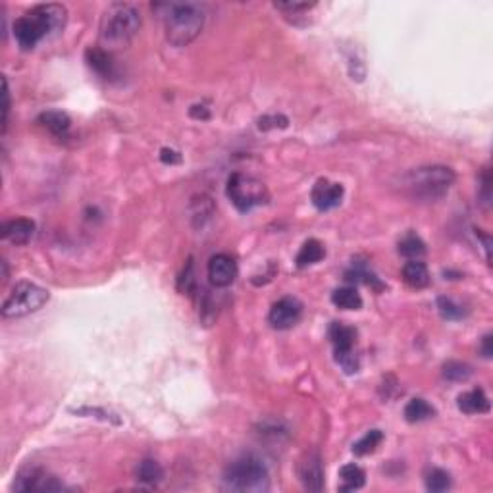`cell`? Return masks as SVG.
<instances>
[{
	"label": "cell",
	"instance_id": "4dcf8cb0",
	"mask_svg": "<svg viewBox=\"0 0 493 493\" xmlns=\"http://www.w3.org/2000/svg\"><path fill=\"white\" fill-rule=\"evenodd\" d=\"M274 6L281 10V12H293V14H297V12H308L316 4L315 2H287V4H274Z\"/></svg>",
	"mask_w": 493,
	"mask_h": 493
},
{
	"label": "cell",
	"instance_id": "277c9868",
	"mask_svg": "<svg viewBox=\"0 0 493 493\" xmlns=\"http://www.w3.org/2000/svg\"><path fill=\"white\" fill-rule=\"evenodd\" d=\"M455 183V172L447 166H424L408 172L403 179V189L410 199L434 202L444 199Z\"/></svg>",
	"mask_w": 493,
	"mask_h": 493
},
{
	"label": "cell",
	"instance_id": "4fadbf2b",
	"mask_svg": "<svg viewBox=\"0 0 493 493\" xmlns=\"http://www.w3.org/2000/svg\"><path fill=\"white\" fill-rule=\"evenodd\" d=\"M343 193L345 191L341 183H334L329 179H318L315 187H312L310 199H312V205L318 210H331V208L341 205Z\"/></svg>",
	"mask_w": 493,
	"mask_h": 493
},
{
	"label": "cell",
	"instance_id": "d6986e66",
	"mask_svg": "<svg viewBox=\"0 0 493 493\" xmlns=\"http://www.w3.org/2000/svg\"><path fill=\"white\" fill-rule=\"evenodd\" d=\"M135 478L145 486H157L158 482H162L164 478V468L154 458H145L137 465Z\"/></svg>",
	"mask_w": 493,
	"mask_h": 493
},
{
	"label": "cell",
	"instance_id": "44dd1931",
	"mask_svg": "<svg viewBox=\"0 0 493 493\" xmlns=\"http://www.w3.org/2000/svg\"><path fill=\"white\" fill-rule=\"evenodd\" d=\"M326 255L324 250V245L318 241V239H308L300 247L299 255H297V266L299 268H307V266H312L316 262H320L322 258Z\"/></svg>",
	"mask_w": 493,
	"mask_h": 493
},
{
	"label": "cell",
	"instance_id": "6da1fadb",
	"mask_svg": "<svg viewBox=\"0 0 493 493\" xmlns=\"http://www.w3.org/2000/svg\"><path fill=\"white\" fill-rule=\"evenodd\" d=\"M68 10L62 4H39L14 22V37L23 50H33L43 39L58 35L66 25Z\"/></svg>",
	"mask_w": 493,
	"mask_h": 493
},
{
	"label": "cell",
	"instance_id": "4316f807",
	"mask_svg": "<svg viewBox=\"0 0 493 493\" xmlns=\"http://www.w3.org/2000/svg\"><path fill=\"white\" fill-rule=\"evenodd\" d=\"M472 376V368L466 363L449 360L444 365V378L449 382H466Z\"/></svg>",
	"mask_w": 493,
	"mask_h": 493
},
{
	"label": "cell",
	"instance_id": "2e32d148",
	"mask_svg": "<svg viewBox=\"0 0 493 493\" xmlns=\"http://www.w3.org/2000/svg\"><path fill=\"white\" fill-rule=\"evenodd\" d=\"M457 405L465 415H484L489 410V399L484 394V389H472L458 395Z\"/></svg>",
	"mask_w": 493,
	"mask_h": 493
},
{
	"label": "cell",
	"instance_id": "836d02e7",
	"mask_svg": "<svg viewBox=\"0 0 493 493\" xmlns=\"http://www.w3.org/2000/svg\"><path fill=\"white\" fill-rule=\"evenodd\" d=\"M8 112H10V91H8V81L4 79V108H2V131L4 133L8 128Z\"/></svg>",
	"mask_w": 493,
	"mask_h": 493
},
{
	"label": "cell",
	"instance_id": "d590c367",
	"mask_svg": "<svg viewBox=\"0 0 493 493\" xmlns=\"http://www.w3.org/2000/svg\"><path fill=\"white\" fill-rule=\"evenodd\" d=\"M191 116H193V118H202V120H208V118H210V114H208V110L205 106L191 108Z\"/></svg>",
	"mask_w": 493,
	"mask_h": 493
},
{
	"label": "cell",
	"instance_id": "9c48e42d",
	"mask_svg": "<svg viewBox=\"0 0 493 493\" xmlns=\"http://www.w3.org/2000/svg\"><path fill=\"white\" fill-rule=\"evenodd\" d=\"M300 316H303V305L299 300L295 297H281L272 305L268 322L272 328L289 329L300 320Z\"/></svg>",
	"mask_w": 493,
	"mask_h": 493
},
{
	"label": "cell",
	"instance_id": "7c38bea8",
	"mask_svg": "<svg viewBox=\"0 0 493 493\" xmlns=\"http://www.w3.org/2000/svg\"><path fill=\"white\" fill-rule=\"evenodd\" d=\"M237 278V262L229 255H214L208 260V279L214 287L231 286Z\"/></svg>",
	"mask_w": 493,
	"mask_h": 493
},
{
	"label": "cell",
	"instance_id": "484cf974",
	"mask_svg": "<svg viewBox=\"0 0 493 493\" xmlns=\"http://www.w3.org/2000/svg\"><path fill=\"white\" fill-rule=\"evenodd\" d=\"M451 487V476L449 472L442 470V468H432L426 474V489L434 493L447 492Z\"/></svg>",
	"mask_w": 493,
	"mask_h": 493
},
{
	"label": "cell",
	"instance_id": "1f68e13d",
	"mask_svg": "<svg viewBox=\"0 0 493 493\" xmlns=\"http://www.w3.org/2000/svg\"><path fill=\"white\" fill-rule=\"evenodd\" d=\"M480 181H482V193H480V197H482V200L487 205L489 199H492V174H489L487 168L482 172V179H480Z\"/></svg>",
	"mask_w": 493,
	"mask_h": 493
},
{
	"label": "cell",
	"instance_id": "7402d4cb",
	"mask_svg": "<svg viewBox=\"0 0 493 493\" xmlns=\"http://www.w3.org/2000/svg\"><path fill=\"white\" fill-rule=\"evenodd\" d=\"M331 303L341 310H358L363 307V297L358 295L355 287H339L331 293Z\"/></svg>",
	"mask_w": 493,
	"mask_h": 493
},
{
	"label": "cell",
	"instance_id": "d6a6232c",
	"mask_svg": "<svg viewBox=\"0 0 493 493\" xmlns=\"http://www.w3.org/2000/svg\"><path fill=\"white\" fill-rule=\"evenodd\" d=\"M160 160L164 162V164H179L181 162V157H179V152H176V150L172 149H162L160 150Z\"/></svg>",
	"mask_w": 493,
	"mask_h": 493
},
{
	"label": "cell",
	"instance_id": "d4e9b609",
	"mask_svg": "<svg viewBox=\"0 0 493 493\" xmlns=\"http://www.w3.org/2000/svg\"><path fill=\"white\" fill-rule=\"evenodd\" d=\"M384 442V434L379 430H370L366 436H363L358 439L357 444L353 445V453L357 457H365V455H370L374 451L378 449V445Z\"/></svg>",
	"mask_w": 493,
	"mask_h": 493
},
{
	"label": "cell",
	"instance_id": "f546056e",
	"mask_svg": "<svg viewBox=\"0 0 493 493\" xmlns=\"http://www.w3.org/2000/svg\"><path fill=\"white\" fill-rule=\"evenodd\" d=\"M289 126V120L286 116H264L258 120V128L260 129H274V128H287Z\"/></svg>",
	"mask_w": 493,
	"mask_h": 493
},
{
	"label": "cell",
	"instance_id": "8992f818",
	"mask_svg": "<svg viewBox=\"0 0 493 493\" xmlns=\"http://www.w3.org/2000/svg\"><path fill=\"white\" fill-rule=\"evenodd\" d=\"M228 199L239 212H249L252 208L262 207L270 199V193L260 179L247 176V174H231L226 187Z\"/></svg>",
	"mask_w": 493,
	"mask_h": 493
},
{
	"label": "cell",
	"instance_id": "5b68a950",
	"mask_svg": "<svg viewBox=\"0 0 493 493\" xmlns=\"http://www.w3.org/2000/svg\"><path fill=\"white\" fill-rule=\"evenodd\" d=\"M224 486L229 492L264 493L270 489V474L260 458L243 455L224 470Z\"/></svg>",
	"mask_w": 493,
	"mask_h": 493
},
{
	"label": "cell",
	"instance_id": "e0dca14e",
	"mask_svg": "<svg viewBox=\"0 0 493 493\" xmlns=\"http://www.w3.org/2000/svg\"><path fill=\"white\" fill-rule=\"evenodd\" d=\"M39 123L56 137L66 135L70 131V128H72L70 116L60 112V110H47V112H43V114L39 116Z\"/></svg>",
	"mask_w": 493,
	"mask_h": 493
},
{
	"label": "cell",
	"instance_id": "9a60e30c",
	"mask_svg": "<svg viewBox=\"0 0 493 493\" xmlns=\"http://www.w3.org/2000/svg\"><path fill=\"white\" fill-rule=\"evenodd\" d=\"M87 64L89 68L97 72L100 78L104 79H114L118 75V68H116L114 56L112 52H108L102 47H93V49H87L85 52Z\"/></svg>",
	"mask_w": 493,
	"mask_h": 493
},
{
	"label": "cell",
	"instance_id": "cb8c5ba5",
	"mask_svg": "<svg viewBox=\"0 0 493 493\" xmlns=\"http://www.w3.org/2000/svg\"><path fill=\"white\" fill-rule=\"evenodd\" d=\"M399 252L403 257L410 258V260H418V258L426 255V245L418 236L408 233L399 241Z\"/></svg>",
	"mask_w": 493,
	"mask_h": 493
},
{
	"label": "cell",
	"instance_id": "8fae6325",
	"mask_svg": "<svg viewBox=\"0 0 493 493\" xmlns=\"http://www.w3.org/2000/svg\"><path fill=\"white\" fill-rule=\"evenodd\" d=\"M299 480L308 492H322L324 489V466L322 458L316 451H310L299 463Z\"/></svg>",
	"mask_w": 493,
	"mask_h": 493
},
{
	"label": "cell",
	"instance_id": "52a82bcc",
	"mask_svg": "<svg viewBox=\"0 0 493 493\" xmlns=\"http://www.w3.org/2000/svg\"><path fill=\"white\" fill-rule=\"evenodd\" d=\"M49 297V291L44 287L31 284V281H20L2 303L0 312L4 318H22V316L33 315L39 308L44 307Z\"/></svg>",
	"mask_w": 493,
	"mask_h": 493
},
{
	"label": "cell",
	"instance_id": "ba28073f",
	"mask_svg": "<svg viewBox=\"0 0 493 493\" xmlns=\"http://www.w3.org/2000/svg\"><path fill=\"white\" fill-rule=\"evenodd\" d=\"M329 339L336 349V360L343 366L347 374H355L358 370V357L355 353V341H357V331L345 324L334 322L329 326Z\"/></svg>",
	"mask_w": 493,
	"mask_h": 493
},
{
	"label": "cell",
	"instance_id": "3957f363",
	"mask_svg": "<svg viewBox=\"0 0 493 493\" xmlns=\"http://www.w3.org/2000/svg\"><path fill=\"white\" fill-rule=\"evenodd\" d=\"M164 6V29L168 43L187 47L193 43L205 28V10L195 2L162 4Z\"/></svg>",
	"mask_w": 493,
	"mask_h": 493
},
{
	"label": "cell",
	"instance_id": "e575fe53",
	"mask_svg": "<svg viewBox=\"0 0 493 493\" xmlns=\"http://www.w3.org/2000/svg\"><path fill=\"white\" fill-rule=\"evenodd\" d=\"M492 336H486L484 339H482V355L486 358L492 357Z\"/></svg>",
	"mask_w": 493,
	"mask_h": 493
},
{
	"label": "cell",
	"instance_id": "603a6c76",
	"mask_svg": "<svg viewBox=\"0 0 493 493\" xmlns=\"http://www.w3.org/2000/svg\"><path fill=\"white\" fill-rule=\"evenodd\" d=\"M434 415H436V408L424 399H410L405 407V418L410 424L430 420Z\"/></svg>",
	"mask_w": 493,
	"mask_h": 493
},
{
	"label": "cell",
	"instance_id": "30bf717a",
	"mask_svg": "<svg viewBox=\"0 0 493 493\" xmlns=\"http://www.w3.org/2000/svg\"><path fill=\"white\" fill-rule=\"evenodd\" d=\"M14 487L18 492H62L64 489V486L54 476L44 474L41 468L23 470L16 480Z\"/></svg>",
	"mask_w": 493,
	"mask_h": 493
},
{
	"label": "cell",
	"instance_id": "83f0119b",
	"mask_svg": "<svg viewBox=\"0 0 493 493\" xmlns=\"http://www.w3.org/2000/svg\"><path fill=\"white\" fill-rule=\"evenodd\" d=\"M437 308H439L442 316L447 318V320H461V318L465 316L463 307L457 305L453 299H449V297H439V299H437Z\"/></svg>",
	"mask_w": 493,
	"mask_h": 493
},
{
	"label": "cell",
	"instance_id": "ac0fdd59",
	"mask_svg": "<svg viewBox=\"0 0 493 493\" xmlns=\"http://www.w3.org/2000/svg\"><path fill=\"white\" fill-rule=\"evenodd\" d=\"M403 279L413 289H424L430 284L428 266L420 260H408L407 264L403 266Z\"/></svg>",
	"mask_w": 493,
	"mask_h": 493
},
{
	"label": "cell",
	"instance_id": "ffe728a7",
	"mask_svg": "<svg viewBox=\"0 0 493 493\" xmlns=\"http://www.w3.org/2000/svg\"><path fill=\"white\" fill-rule=\"evenodd\" d=\"M339 480H341V486H339L341 492H355V489H360L365 486L366 474L360 466L345 465L339 470Z\"/></svg>",
	"mask_w": 493,
	"mask_h": 493
},
{
	"label": "cell",
	"instance_id": "5bb4252c",
	"mask_svg": "<svg viewBox=\"0 0 493 493\" xmlns=\"http://www.w3.org/2000/svg\"><path fill=\"white\" fill-rule=\"evenodd\" d=\"M2 239H6L14 245H25L31 241V237L35 233V224L29 218H14L2 224Z\"/></svg>",
	"mask_w": 493,
	"mask_h": 493
},
{
	"label": "cell",
	"instance_id": "7a4b0ae2",
	"mask_svg": "<svg viewBox=\"0 0 493 493\" xmlns=\"http://www.w3.org/2000/svg\"><path fill=\"white\" fill-rule=\"evenodd\" d=\"M141 28V14L135 6L116 2L104 10L100 20V47L108 52L126 49Z\"/></svg>",
	"mask_w": 493,
	"mask_h": 493
},
{
	"label": "cell",
	"instance_id": "f1b7e54d",
	"mask_svg": "<svg viewBox=\"0 0 493 493\" xmlns=\"http://www.w3.org/2000/svg\"><path fill=\"white\" fill-rule=\"evenodd\" d=\"M179 291L181 293H187L191 295L195 289V274H193V262H189L187 264V268L183 270V274L179 276Z\"/></svg>",
	"mask_w": 493,
	"mask_h": 493
}]
</instances>
